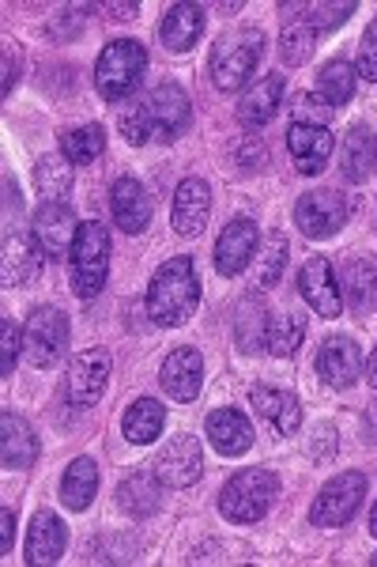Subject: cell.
Returning a JSON list of instances; mask_svg holds the SVG:
<instances>
[{
	"label": "cell",
	"instance_id": "6da1fadb",
	"mask_svg": "<svg viewBox=\"0 0 377 567\" xmlns=\"http://www.w3.org/2000/svg\"><path fill=\"white\" fill-rule=\"evenodd\" d=\"M200 303V277L197 261L189 254H178L167 265H159V272L147 284V315L155 326H186L192 310Z\"/></svg>",
	"mask_w": 377,
	"mask_h": 567
},
{
	"label": "cell",
	"instance_id": "7a4b0ae2",
	"mask_svg": "<svg viewBox=\"0 0 377 567\" xmlns=\"http://www.w3.org/2000/svg\"><path fill=\"white\" fill-rule=\"evenodd\" d=\"M264 58V34L256 27H234V31L219 34V42L211 45V84L219 91H238L253 80L256 61Z\"/></svg>",
	"mask_w": 377,
	"mask_h": 567
},
{
	"label": "cell",
	"instance_id": "3957f363",
	"mask_svg": "<svg viewBox=\"0 0 377 567\" xmlns=\"http://www.w3.org/2000/svg\"><path fill=\"white\" fill-rule=\"evenodd\" d=\"M106 272H109V231L98 219H84L76 231V243L69 250L72 291L80 299H95L106 288Z\"/></svg>",
	"mask_w": 377,
	"mask_h": 567
},
{
	"label": "cell",
	"instance_id": "277c9868",
	"mask_svg": "<svg viewBox=\"0 0 377 567\" xmlns=\"http://www.w3.org/2000/svg\"><path fill=\"white\" fill-rule=\"evenodd\" d=\"M275 496H280V481L269 470H242L227 481V488L219 492V511H223L227 523L250 526L261 523L272 511Z\"/></svg>",
	"mask_w": 377,
	"mask_h": 567
},
{
	"label": "cell",
	"instance_id": "5b68a950",
	"mask_svg": "<svg viewBox=\"0 0 377 567\" xmlns=\"http://www.w3.org/2000/svg\"><path fill=\"white\" fill-rule=\"evenodd\" d=\"M147 72V50L136 39H117L98 53L95 65V87L106 103H122V99L136 95Z\"/></svg>",
	"mask_w": 377,
	"mask_h": 567
},
{
	"label": "cell",
	"instance_id": "8992f818",
	"mask_svg": "<svg viewBox=\"0 0 377 567\" xmlns=\"http://www.w3.org/2000/svg\"><path fill=\"white\" fill-rule=\"evenodd\" d=\"M355 200L339 189H314V194H302L294 205V224L306 239H333L339 227L352 219Z\"/></svg>",
	"mask_w": 377,
	"mask_h": 567
},
{
	"label": "cell",
	"instance_id": "52a82bcc",
	"mask_svg": "<svg viewBox=\"0 0 377 567\" xmlns=\"http://www.w3.org/2000/svg\"><path fill=\"white\" fill-rule=\"evenodd\" d=\"M363 496H366V477L358 470H347V473H336L325 488L317 492L314 507H310V523L314 526H347L355 518V511L363 507Z\"/></svg>",
	"mask_w": 377,
	"mask_h": 567
},
{
	"label": "cell",
	"instance_id": "ba28073f",
	"mask_svg": "<svg viewBox=\"0 0 377 567\" xmlns=\"http://www.w3.org/2000/svg\"><path fill=\"white\" fill-rule=\"evenodd\" d=\"M69 349V318L57 307H39L27 318L23 329V352L31 368H53Z\"/></svg>",
	"mask_w": 377,
	"mask_h": 567
},
{
	"label": "cell",
	"instance_id": "9c48e42d",
	"mask_svg": "<svg viewBox=\"0 0 377 567\" xmlns=\"http://www.w3.org/2000/svg\"><path fill=\"white\" fill-rule=\"evenodd\" d=\"M42 246L34 239V231L20 227V216H4V258H0V272H4L8 288H27L39 280L42 272Z\"/></svg>",
	"mask_w": 377,
	"mask_h": 567
},
{
	"label": "cell",
	"instance_id": "30bf717a",
	"mask_svg": "<svg viewBox=\"0 0 377 567\" xmlns=\"http://www.w3.org/2000/svg\"><path fill=\"white\" fill-rule=\"evenodd\" d=\"M205 473V451H200V439L197 435H174L163 454L155 458V477H159L163 488L181 492L189 484L200 481Z\"/></svg>",
	"mask_w": 377,
	"mask_h": 567
},
{
	"label": "cell",
	"instance_id": "8fae6325",
	"mask_svg": "<svg viewBox=\"0 0 377 567\" xmlns=\"http://www.w3.org/2000/svg\"><path fill=\"white\" fill-rule=\"evenodd\" d=\"M109 352L106 349H84L72 355L69 363V379H64V390H69V401L80 409H91L103 401L106 382H109Z\"/></svg>",
	"mask_w": 377,
	"mask_h": 567
},
{
	"label": "cell",
	"instance_id": "7c38bea8",
	"mask_svg": "<svg viewBox=\"0 0 377 567\" xmlns=\"http://www.w3.org/2000/svg\"><path fill=\"white\" fill-rule=\"evenodd\" d=\"M147 103V114H151V130L159 141H178L181 133L189 130L192 122V103L186 95V87L174 84V80H167V84H159L151 91V95L144 99Z\"/></svg>",
	"mask_w": 377,
	"mask_h": 567
},
{
	"label": "cell",
	"instance_id": "4fadbf2b",
	"mask_svg": "<svg viewBox=\"0 0 377 567\" xmlns=\"http://www.w3.org/2000/svg\"><path fill=\"white\" fill-rule=\"evenodd\" d=\"M261 250V231H256V219L238 216L223 227V235L216 239V269L223 277H238V272L250 269V261Z\"/></svg>",
	"mask_w": 377,
	"mask_h": 567
},
{
	"label": "cell",
	"instance_id": "5bb4252c",
	"mask_svg": "<svg viewBox=\"0 0 377 567\" xmlns=\"http://www.w3.org/2000/svg\"><path fill=\"white\" fill-rule=\"evenodd\" d=\"M31 231H34V239H39L45 258L61 261L64 254L72 250V243H76L80 227H76V216H72V208L64 205V200H42V208L31 219Z\"/></svg>",
	"mask_w": 377,
	"mask_h": 567
},
{
	"label": "cell",
	"instance_id": "9a60e30c",
	"mask_svg": "<svg viewBox=\"0 0 377 567\" xmlns=\"http://www.w3.org/2000/svg\"><path fill=\"white\" fill-rule=\"evenodd\" d=\"M299 291L321 318H339V315H344V291H339V280H336L333 261H328V258H310L306 265H302Z\"/></svg>",
	"mask_w": 377,
	"mask_h": 567
},
{
	"label": "cell",
	"instance_id": "2e32d148",
	"mask_svg": "<svg viewBox=\"0 0 377 567\" xmlns=\"http://www.w3.org/2000/svg\"><path fill=\"white\" fill-rule=\"evenodd\" d=\"M208 216H211V189H208V182L205 178L178 182V189H174V205H170L174 231L186 235V239H197V235L208 227Z\"/></svg>",
	"mask_w": 377,
	"mask_h": 567
},
{
	"label": "cell",
	"instance_id": "e0dca14e",
	"mask_svg": "<svg viewBox=\"0 0 377 567\" xmlns=\"http://www.w3.org/2000/svg\"><path fill=\"white\" fill-rule=\"evenodd\" d=\"M333 133H328V125H302V122H291L287 130V152L294 159V167H299V175H321L325 171V163L333 159Z\"/></svg>",
	"mask_w": 377,
	"mask_h": 567
},
{
	"label": "cell",
	"instance_id": "ac0fdd59",
	"mask_svg": "<svg viewBox=\"0 0 377 567\" xmlns=\"http://www.w3.org/2000/svg\"><path fill=\"white\" fill-rule=\"evenodd\" d=\"M283 91H287V76H283V72H269L264 80H256V84L238 99V122H242L245 130H264V125L280 114Z\"/></svg>",
	"mask_w": 377,
	"mask_h": 567
},
{
	"label": "cell",
	"instance_id": "d6986e66",
	"mask_svg": "<svg viewBox=\"0 0 377 567\" xmlns=\"http://www.w3.org/2000/svg\"><path fill=\"white\" fill-rule=\"evenodd\" d=\"M317 374L333 390H352L355 379L363 374V352L352 337H328L317 352Z\"/></svg>",
	"mask_w": 377,
	"mask_h": 567
},
{
	"label": "cell",
	"instance_id": "ffe728a7",
	"mask_svg": "<svg viewBox=\"0 0 377 567\" xmlns=\"http://www.w3.org/2000/svg\"><path fill=\"white\" fill-rule=\"evenodd\" d=\"M109 208H114V224L125 235H140L151 224V197L136 178H117L109 189Z\"/></svg>",
	"mask_w": 377,
	"mask_h": 567
},
{
	"label": "cell",
	"instance_id": "44dd1931",
	"mask_svg": "<svg viewBox=\"0 0 377 567\" xmlns=\"http://www.w3.org/2000/svg\"><path fill=\"white\" fill-rule=\"evenodd\" d=\"M0 462L4 470H31L39 462V439H34L31 424L23 416H15L12 409L0 413Z\"/></svg>",
	"mask_w": 377,
	"mask_h": 567
},
{
	"label": "cell",
	"instance_id": "7402d4cb",
	"mask_svg": "<svg viewBox=\"0 0 377 567\" xmlns=\"http://www.w3.org/2000/svg\"><path fill=\"white\" fill-rule=\"evenodd\" d=\"M159 382L167 390V398L174 401H192L200 393V382H205V360H200L197 349H174L167 355L159 371Z\"/></svg>",
	"mask_w": 377,
	"mask_h": 567
},
{
	"label": "cell",
	"instance_id": "603a6c76",
	"mask_svg": "<svg viewBox=\"0 0 377 567\" xmlns=\"http://www.w3.org/2000/svg\"><path fill=\"white\" fill-rule=\"evenodd\" d=\"M205 435L223 458H238L253 446V424L238 409H216L205 424Z\"/></svg>",
	"mask_w": 377,
	"mask_h": 567
},
{
	"label": "cell",
	"instance_id": "cb8c5ba5",
	"mask_svg": "<svg viewBox=\"0 0 377 567\" xmlns=\"http://www.w3.org/2000/svg\"><path fill=\"white\" fill-rule=\"evenodd\" d=\"M64 542H69V534H64L61 518L53 511H39L31 529H27V564H57L64 556Z\"/></svg>",
	"mask_w": 377,
	"mask_h": 567
},
{
	"label": "cell",
	"instance_id": "d4e9b609",
	"mask_svg": "<svg viewBox=\"0 0 377 567\" xmlns=\"http://www.w3.org/2000/svg\"><path fill=\"white\" fill-rule=\"evenodd\" d=\"M205 34V8L200 4H174L159 23V39L170 53H186Z\"/></svg>",
	"mask_w": 377,
	"mask_h": 567
},
{
	"label": "cell",
	"instance_id": "484cf974",
	"mask_svg": "<svg viewBox=\"0 0 377 567\" xmlns=\"http://www.w3.org/2000/svg\"><path fill=\"white\" fill-rule=\"evenodd\" d=\"M250 401H253L256 413L269 420V424H272L280 435H294V432H299V424H302V405H299V398H294V393L275 390V386H253Z\"/></svg>",
	"mask_w": 377,
	"mask_h": 567
},
{
	"label": "cell",
	"instance_id": "4316f807",
	"mask_svg": "<svg viewBox=\"0 0 377 567\" xmlns=\"http://www.w3.org/2000/svg\"><path fill=\"white\" fill-rule=\"evenodd\" d=\"M339 291L355 310H370L377 299V258L358 254V258L347 261L344 272H339Z\"/></svg>",
	"mask_w": 377,
	"mask_h": 567
},
{
	"label": "cell",
	"instance_id": "83f0119b",
	"mask_svg": "<svg viewBox=\"0 0 377 567\" xmlns=\"http://www.w3.org/2000/svg\"><path fill=\"white\" fill-rule=\"evenodd\" d=\"M163 503V484L159 477H147V473H133L117 484V507L125 511L128 518H151Z\"/></svg>",
	"mask_w": 377,
	"mask_h": 567
},
{
	"label": "cell",
	"instance_id": "f1b7e54d",
	"mask_svg": "<svg viewBox=\"0 0 377 567\" xmlns=\"http://www.w3.org/2000/svg\"><path fill=\"white\" fill-rule=\"evenodd\" d=\"M163 424H167V409L159 405L155 398H140L125 409L122 416V432L128 443H155L163 435Z\"/></svg>",
	"mask_w": 377,
	"mask_h": 567
},
{
	"label": "cell",
	"instance_id": "f546056e",
	"mask_svg": "<svg viewBox=\"0 0 377 567\" xmlns=\"http://www.w3.org/2000/svg\"><path fill=\"white\" fill-rule=\"evenodd\" d=\"M98 496V465L91 458H76L61 477V499L69 511H87Z\"/></svg>",
	"mask_w": 377,
	"mask_h": 567
},
{
	"label": "cell",
	"instance_id": "4dcf8cb0",
	"mask_svg": "<svg viewBox=\"0 0 377 567\" xmlns=\"http://www.w3.org/2000/svg\"><path fill=\"white\" fill-rule=\"evenodd\" d=\"M339 171L347 182H366L374 175V133L366 125H355L344 141V155H339Z\"/></svg>",
	"mask_w": 377,
	"mask_h": 567
},
{
	"label": "cell",
	"instance_id": "1f68e13d",
	"mask_svg": "<svg viewBox=\"0 0 377 567\" xmlns=\"http://www.w3.org/2000/svg\"><path fill=\"white\" fill-rule=\"evenodd\" d=\"M61 144V155L69 163H76V167H84V163H95L98 155L106 152V130L103 125H80V130H61L57 136Z\"/></svg>",
	"mask_w": 377,
	"mask_h": 567
},
{
	"label": "cell",
	"instance_id": "d6a6232c",
	"mask_svg": "<svg viewBox=\"0 0 377 567\" xmlns=\"http://www.w3.org/2000/svg\"><path fill=\"white\" fill-rule=\"evenodd\" d=\"M34 186H39L42 200H61L72 189V163L64 155H42L34 163Z\"/></svg>",
	"mask_w": 377,
	"mask_h": 567
},
{
	"label": "cell",
	"instance_id": "836d02e7",
	"mask_svg": "<svg viewBox=\"0 0 377 567\" xmlns=\"http://www.w3.org/2000/svg\"><path fill=\"white\" fill-rule=\"evenodd\" d=\"M355 65H347V61H328L325 69L317 72V95L325 99L328 106H344L347 99L355 95Z\"/></svg>",
	"mask_w": 377,
	"mask_h": 567
},
{
	"label": "cell",
	"instance_id": "e575fe53",
	"mask_svg": "<svg viewBox=\"0 0 377 567\" xmlns=\"http://www.w3.org/2000/svg\"><path fill=\"white\" fill-rule=\"evenodd\" d=\"M302 337H306V315H275L269 318V337H264V344H269L272 355H294L302 344Z\"/></svg>",
	"mask_w": 377,
	"mask_h": 567
},
{
	"label": "cell",
	"instance_id": "d590c367",
	"mask_svg": "<svg viewBox=\"0 0 377 567\" xmlns=\"http://www.w3.org/2000/svg\"><path fill=\"white\" fill-rule=\"evenodd\" d=\"M317 50V31L310 27L306 20L299 23H283V34H280V58L287 61L291 69L306 65Z\"/></svg>",
	"mask_w": 377,
	"mask_h": 567
},
{
	"label": "cell",
	"instance_id": "8d00e7d4",
	"mask_svg": "<svg viewBox=\"0 0 377 567\" xmlns=\"http://www.w3.org/2000/svg\"><path fill=\"white\" fill-rule=\"evenodd\" d=\"M283 265H287V235H264V246L256 250V280H261V288H272L283 277Z\"/></svg>",
	"mask_w": 377,
	"mask_h": 567
},
{
	"label": "cell",
	"instance_id": "74e56055",
	"mask_svg": "<svg viewBox=\"0 0 377 567\" xmlns=\"http://www.w3.org/2000/svg\"><path fill=\"white\" fill-rule=\"evenodd\" d=\"M234 337H238V349H242V352H256L264 344V337H269L264 310L253 307L250 299H245V303L238 307V315H234Z\"/></svg>",
	"mask_w": 377,
	"mask_h": 567
},
{
	"label": "cell",
	"instance_id": "f35d334b",
	"mask_svg": "<svg viewBox=\"0 0 377 567\" xmlns=\"http://www.w3.org/2000/svg\"><path fill=\"white\" fill-rule=\"evenodd\" d=\"M355 12H358V4H352V0H333V4H306L302 20L321 34V31H333V27L347 23Z\"/></svg>",
	"mask_w": 377,
	"mask_h": 567
},
{
	"label": "cell",
	"instance_id": "ab89813d",
	"mask_svg": "<svg viewBox=\"0 0 377 567\" xmlns=\"http://www.w3.org/2000/svg\"><path fill=\"white\" fill-rule=\"evenodd\" d=\"M117 130H122V136L128 144H147L151 141V114H147V103H128L122 114H117Z\"/></svg>",
	"mask_w": 377,
	"mask_h": 567
},
{
	"label": "cell",
	"instance_id": "60d3db41",
	"mask_svg": "<svg viewBox=\"0 0 377 567\" xmlns=\"http://www.w3.org/2000/svg\"><path fill=\"white\" fill-rule=\"evenodd\" d=\"M291 122L328 125V122H333V106H328L321 95H294L291 99Z\"/></svg>",
	"mask_w": 377,
	"mask_h": 567
},
{
	"label": "cell",
	"instance_id": "b9f144b4",
	"mask_svg": "<svg viewBox=\"0 0 377 567\" xmlns=\"http://www.w3.org/2000/svg\"><path fill=\"white\" fill-rule=\"evenodd\" d=\"M20 349H23V333L15 329L12 318H4V322H0V374H4V379L15 371V355H20Z\"/></svg>",
	"mask_w": 377,
	"mask_h": 567
},
{
	"label": "cell",
	"instance_id": "7bdbcfd3",
	"mask_svg": "<svg viewBox=\"0 0 377 567\" xmlns=\"http://www.w3.org/2000/svg\"><path fill=\"white\" fill-rule=\"evenodd\" d=\"M355 72L363 80H370V84H377V20L366 27L363 42H358V65Z\"/></svg>",
	"mask_w": 377,
	"mask_h": 567
},
{
	"label": "cell",
	"instance_id": "ee69618b",
	"mask_svg": "<svg viewBox=\"0 0 377 567\" xmlns=\"http://www.w3.org/2000/svg\"><path fill=\"white\" fill-rule=\"evenodd\" d=\"M12 542H15V511L4 507V511H0V548H4V553H12Z\"/></svg>",
	"mask_w": 377,
	"mask_h": 567
},
{
	"label": "cell",
	"instance_id": "f6af8a7d",
	"mask_svg": "<svg viewBox=\"0 0 377 567\" xmlns=\"http://www.w3.org/2000/svg\"><path fill=\"white\" fill-rule=\"evenodd\" d=\"M20 80V58L4 53V95H12V84Z\"/></svg>",
	"mask_w": 377,
	"mask_h": 567
},
{
	"label": "cell",
	"instance_id": "bcb514c9",
	"mask_svg": "<svg viewBox=\"0 0 377 567\" xmlns=\"http://www.w3.org/2000/svg\"><path fill=\"white\" fill-rule=\"evenodd\" d=\"M106 12L114 16V20H133V16L140 12V8H136L133 0H125V4H106Z\"/></svg>",
	"mask_w": 377,
	"mask_h": 567
},
{
	"label": "cell",
	"instance_id": "7dc6e473",
	"mask_svg": "<svg viewBox=\"0 0 377 567\" xmlns=\"http://www.w3.org/2000/svg\"><path fill=\"white\" fill-rule=\"evenodd\" d=\"M363 432H366V439H377V405L366 409V416H363Z\"/></svg>",
	"mask_w": 377,
	"mask_h": 567
},
{
	"label": "cell",
	"instance_id": "c3c4849f",
	"mask_svg": "<svg viewBox=\"0 0 377 567\" xmlns=\"http://www.w3.org/2000/svg\"><path fill=\"white\" fill-rule=\"evenodd\" d=\"M366 379H370V386L377 390V349L370 352V368H366Z\"/></svg>",
	"mask_w": 377,
	"mask_h": 567
},
{
	"label": "cell",
	"instance_id": "681fc988",
	"mask_svg": "<svg viewBox=\"0 0 377 567\" xmlns=\"http://www.w3.org/2000/svg\"><path fill=\"white\" fill-rule=\"evenodd\" d=\"M370 534L377 537V507H374V515H370Z\"/></svg>",
	"mask_w": 377,
	"mask_h": 567
},
{
	"label": "cell",
	"instance_id": "f907efd6",
	"mask_svg": "<svg viewBox=\"0 0 377 567\" xmlns=\"http://www.w3.org/2000/svg\"><path fill=\"white\" fill-rule=\"evenodd\" d=\"M374 171H377V136H374Z\"/></svg>",
	"mask_w": 377,
	"mask_h": 567
},
{
	"label": "cell",
	"instance_id": "816d5d0a",
	"mask_svg": "<svg viewBox=\"0 0 377 567\" xmlns=\"http://www.w3.org/2000/svg\"><path fill=\"white\" fill-rule=\"evenodd\" d=\"M374 567H377V556H374Z\"/></svg>",
	"mask_w": 377,
	"mask_h": 567
}]
</instances>
